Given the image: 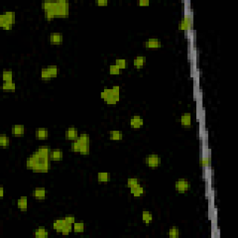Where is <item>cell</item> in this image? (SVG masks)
Listing matches in <instances>:
<instances>
[{
	"mask_svg": "<svg viewBox=\"0 0 238 238\" xmlns=\"http://www.w3.org/2000/svg\"><path fill=\"white\" fill-rule=\"evenodd\" d=\"M52 9L56 18H67L69 15V2L66 0L54 1Z\"/></svg>",
	"mask_w": 238,
	"mask_h": 238,
	"instance_id": "6da1fadb",
	"label": "cell"
},
{
	"mask_svg": "<svg viewBox=\"0 0 238 238\" xmlns=\"http://www.w3.org/2000/svg\"><path fill=\"white\" fill-rule=\"evenodd\" d=\"M39 155H40V158L38 159L36 165L33 169V171L37 173H46L50 169V161H49L50 155H41L40 153Z\"/></svg>",
	"mask_w": 238,
	"mask_h": 238,
	"instance_id": "7a4b0ae2",
	"label": "cell"
},
{
	"mask_svg": "<svg viewBox=\"0 0 238 238\" xmlns=\"http://www.w3.org/2000/svg\"><path fill=\"white\" fill-rule=\"evenodd\" d=\"M145 164L147 167L152 169L158 168L161 164V158L158 155H155V154L149 155L145 157Z\"/></svg>",
	"mask_w": 238,
	"mask_h": 238,
	"instance_id": "3957f363",
	"label": "cell"
},
{
	"mask_svg": "<svg viewBox=\"0 0 238 238\" xmlns=\"http://www.w3.org/2000/svg\"><path fill=\"white\" fill-rule=\"evenodd\" d=\"M192 25H193L192 15H191V13L186 12L184 18L182 19V21L179 23V28H180V30H182L184 32H187L189 34L191 29H192Z\"/></svg>",
	"mask_w": 238,
	"mask_h": 238,
	"instance_id": "277c9868",
	"label": "cell"
},
{
	"mask_svg": "<svg viewBox=\"0 0 238 238\" xmlns=\"http://www.w3.org/2000/svg\"><path fill=\"white\" fill-rule=\"evenodd\" d=\"M191 188V183L186 179H179L175 183V190L178 193H185Z\"/></svg>",
	"mask_w": 238,
	"mask_h": 238,
	"instance_id": "5b68a950",
	"label": "cell"
},
{
	"mask_svg": "<svg viewBox=\"0 0 238 238\" xmlns=\"http://www.w3.org/2000/svg\"><path fill=\"white\" fill-rule=\"evenodd\" d=\"M78 136H79L78 130H77V128H75L74 126L67 128V130L65 131V138L69 140H76Z\"/></svg>",
	"mask_w": 238,
	"mask_h": 238,
	"instance_id": "8992f818",
	"label": "cell"
},
{
	"mask_svg": "<svg viewBox=\"0 0 238 238\" xmlns=\"http://www.w3.org/2000/svg\"><path fill=\"white\" fill-rule=\"evenodd\" d=\"M129 124L132 128H135V129L140 128L143 126V118L140 116H133L130 118Z\"/></svg>",
	"mask_w": 238,
	"mask_h": 238,
	"instance_id": "52a82bcc",
	"label": "cell"
},
{
	"mask_svg": "<svg viewBox=\"0 0 238 238\" xmlns=\"http://www.w3.org/2000/svg\"><path fill=\"white\" fill-rule=\"evenodd\" d=\"M162 46V43L157 38H150L144 42V47L147 49H158Z\"/></svg>",
	"mask_w": 238,
	"mask_h": 238,
	"instance_id": "ba28073f",
	"label": "cell"
},
{
	"mask_svg": "<svg viewBox=\"0 0 238 238\" xmlns=\"http://www.w3.org/2000/svg\"><path fill=\"white\" fill-rule=\"evenodd\" d=\"M200 163H201V166L204 169H207L210 168V163H211V159H210V156L206 152V150L204 149L203 150V155H202V157H201V160H200Z\"/></svg>",
	"mask_w": 238,
	"mask_h": 238,
	"instance_id": "9c48e42d",
	"label": "cell"
},
{
	"mask_svg": "<svg viewBox=\"0 0 238 238\" xmlns=\"http://www.w3.org/2000/svg\"><path fill=\"white\" fill-rule=\"evenodd\" d=\"M25 127L23 125H14L11 127V134L14 137H22L24 135Z\"/></svg>",
	"mask_w": 238,
	"mask_h": 238,
	"instance_id": "30bf717a",
	"label": "cell"
},
{
	"mask_svg": "<svg viewBox=\"0 0 238 238\" xmlns=\"http://www.w3.org/2000/svg\"><path fill=\"white\" fill-rule=\"evenodd\" d=\"M50 41L51 44L59 45L63 42V36L60 33H52L50 36Z\"/></svg>",
	"mask_w": 238,
	"mask_h": 238,
	"instance_id": "8fae6325",
	"label": "cell"
},
{
	"mask_svg": "<svg viewBox=\"0 0 238 238\" xmlns=\"http://www.w3.org/2000/svg\"><path fill=\"white\" fill-rule=\"evenodd\" d=\"M33 195H34L35 198L41 200V199L46 198V196H47V191H46L45 188H42V187L36 188V189L34 190V192H33Z\"/></svg>",
	"mask_w": 238,
	"mask_h": 238,
	"instance_id": "7c38bea8",
	"label": "cell"
},
{
	"mask_svg": "<svg viewBox=\"0 0 238 238\" xmlns=\"http://www.w3.org/2000/svg\"><path fill=\"white\" fill-rule=\"evenodd\" d=\"M144 188H143V186H141L140 184H138V185H136V186H134V187H132V188H130V193H131V194L133 195V196H135V197H140V196H141L143 193H144Z\"/></svg>",
	"mask_w": 238,
	"mask_h": 238,
	"instance_id": "4fadbf2b",
	"label": "cell"
},
{
	"mask_svg": "<svg viewBox=\"0 0 238 238\" xmlns=\"http://www.w3.org/2000/svg\"><path fill=\"white\" fill-rule=\"evenodd\" d=\"M36 137L38 140H47L49 138V130L47 128H37L36 130Z\"/></svg>",
	"mask_w": 238,
	"mask_h": 238,
	"instance_id": "5bb4252c",
	"label": "cell"
},
{
	"mask_svg": "<svg viewBox=\"0 0 238 238\" xmlns=\"http://www.w3.org/2000/svg\"><path fill=\"white\" fill-rule=\"evenodd\" d=\"M17 206L21 211H26L28 207V199L26 196H21L17 201Z\"/></svg>",
	"mask_w": 238,
	"mask_h": 238,
	"instance_id": "9a60e30c",
	"label": "cell"
},
{
	"mask_svg": "<svg viewBox=\"0 0 238 238\" xmlns=\"http://www.w3.org/2000/svg\"><path fill=\"white\" fill-rule=\"evenodd\" d=\"M180 123L183 126H190L192 124V117L190 113H185L180 117Z\"/></svg>",
	"mask_w": 238,
	"mask_h": 238,
	"instance_id": "2e32d148",
	"label": "cell"
},
{
	"mask_svg": "<svg viewBox=\"0 0 238 238\" xmlns=\"http://www.w3.org/2000/svg\"><path fill=\"white\" fill-rule=\"evenodd\" d=\"M34 235L37 238H44V237H48L49 236V231L46 229V228H43V227H39L37 229L35 230L34 232Z\"/></svg>",
	"mask_w": 238,
	"mask_h": 238,
	"instance_id": "e0dca14e",
	"label": "cell"
},
{
	"mask_svg": "<svg viewBox=\"0 0 238 238\" xmlns=\"http://www.w3.org/2000/svg\"><path fill=\"white\" fill-rule=\"evenodd\" d=\"M50 158L53 161H60L63 158V152L60 150H54V151L50 152Z\"/></svg>",
	"mask_w": 238,
	"mask_h": 238,
	"instance_id": "ac0fdd59",
	"label": "cell"
},
{
	"mask_svg": "<svg viewBox=\"0 0 238 238\" xmlns=\"http://www.w3.org/2000/svg\"><path fill=\"white\" fill-rule=\"evenodd\" d=\"M12 25H13V23L10 22V21H8L3 14L0 15V26H1L2 28H4L5 30H7V31H8V30H10V29L12 28Z\"/></svg>",
	"mask_w": 238,
	"mask_h": 238,
	"instance_id": "d6986e66",
	"label": "cell"
},
{
	"mask_svg": "<svg viewBox=\"0 0 238 238\" xmlns=\"http://www.w3.org/2000/svg\"><path fill=\"white\" fill-rule=\"evenodd\" d=\"M145 62H146V57H144V56H137V57L134 59V61H133L134 66H135L137 69L142 68V67L144 66Z\"/></svg>",
	"mask_w": 238,
	"mask_h": 238,
	"instance_id": "ffe728a7",
	"label": "cell"
},
{
	"mask_svg": "<svg viewBox=\"0 0 238 238\" xmlns=\"http://www.w3.org/2000/svg\"><path fill=\"white\" fill-rule=\"evenodd\" d=\"M2 89L5 92H13L16 89V85L13 82H4L2 85Z\"/></svg>",
	"mask_w": 238,
	"mask_h": 238,
	"instance_id": "44dd1931",
	"label": "cell"
},
{
	"mask_svg": "<svg viewBox=\"0 0 238 238\" xmlns=\"http://www.w3.org/2000/svg\"><path fill=\"white\" fill-rule=\"evenodd\" d=\"M110 139L112 140H123V132L119 130H112L110 131Z\"/></svg>",
	"mask_w": 238,
	"mask_h": 238,
	"instance_id": "7402d4cb",
	"label": "cell"
},
{
	"mask_svg": "<svg viewBox=\"0 0 238 238\" xmlns=\"http://www.w3.org/2000/svg\"><path fill=\"white\" fill-rule=\"evenodd\" d=\"M65 220L64 219H58V220H55L53 221V229L56 230L57 232H60L61 231V229L63 228L64 224H65Z\"/></svg>",
	"mask_w": 238,
	"mask_h": 238,
	"instance_id": "603a6c76",
	"label": "cell"
},
{
	"mask_svg": "<svg viewBox=\"0 0 238 238\" xmlns=\"http://www.w3.org/2000/svg\"><path fill=\"white\" fill-rule=\"evenodd\" d=\"M73 230L74 233L76 234H81L85 231V224L82 221H78V222H74L73 224Z\"/></svg>",
	"mask_w": 238,
	"mask_h": 238,
	"instance_id": "cb8c5ba5",
	"label": "cell"
},
{
	"mask_svg": "<svg viewBox=\"0 0 238 238\" xmlns=\"http://www.w3.org/2000/svg\"><path fill=\"white\" fill-rule=\"evenodd\" d=\"M76 141L80 144V146L86 145V144H89V137L86 133H83V134L78 136Z\"/></svg>",
	"mask_w": 238,
	"mask_h": 238,
	"instance_id": "d4e9b609",
	"label": "cell"
},
{
	"mask_svg": "<svg viewBox=\"0 0 238 238\" xmlns=\"http://www.w3.org/2000/svg\"><path fill=\"white\" fill-rule=\"evenodd\" d=\"M97 178L99 182H108L111 178V175L108 172H99Z\"/></svg>",
	"mask_w": 238,
	"mask_h": 238,
	"instance_id": "484cf974",
	"label": "cell"
},
{
	"mask_svg": "<svg viewBox=\"0 0 238 238\" xmlns=\"http://www.w3.org/2000/svg\"><path fill=\"white\" fill-rule=\"evenodd\" d=\"M141 218L146 224H149L153 221V214L149 211H143L141 214Z\"/></svg>",
	"mask_w": 238,
	"mask_h": 238,
	"instance_id": "4316f807",
	"label": "cell"
},
{
	"mask_svg": "<svg viewBox=\"0 0 238 238\" xmlns=\"http://www.w3.org/2000/svg\"><path fill=\"white\" fill-rule=\"evenodd\" d=\"M13 73L11 71H4L3 72V80L4 82H12Z\"/></svg>",
	"mask_w": 238,
	"mask_h": 238,
	"instance_id": "83f0119b",
	"label": "cell"
},
{
	"mask_svg": "<svg viewBox=\"0 0 238 238\" xmlns=\"http://www.w3.org/2000/svg\"><path fill=\"white\" fill-rule=\"evenodd\" d=\"M41 78L43 80H45V81L46 80H50V79L52 78V76H51V74H50V73L48 68H43L41 70Z\"/></svg>",
	"mask_w": 238,
	"mask_h": 238,
	"instance_id": "f1b7e54d",
	"label": "cell"
},
{
	"mask_svg": "<svg viewBox=\"0 0 238 238\" xmlns=\"http://www.w3.org/2000/svg\"><path fill=\"white\" fill-rule=\"evenodd\" d=\"M72 230H73V224L68 223V222H65V224H64L63 228L61 229L60 233H61L62 235L66 236V235H69V234L72 232Z\"/></svg>",
	"mask_w": 238,
	"mask_h": 238,
	"instance_id": "f546056e",
	"label": "cell"
},
{
	"mask_svg": "<svg viewBox=\"0 0 238 238\" xmlns=\"http://www.w3.org/2000/svg\"><path fill=\"white\" fill-rule=\"evenodd\" d=\"M180 236V231L178 230L177 227H172L169 229V236L172 238H176Z\"/></svg>",
	"mask_w": 238,
	"mask_h": 238,
	"instance_id": "4dcf8cb0",
	"label": "cell"
},
{
	"mask_svg": "<svg viewBox=\"0 0 238 238\" xmlns=\"http://www.w3.org/2000/svg\"><path fill=\"white\" fill-rule=\"evenodd\" d=\"M113 95L112 93V88H104V90L101 93V98L104 101L109 99Z\"/></svg>",
	"mask_w": 238,
	"mask_h": 238,
	"instance_id": "1f68e13d",
	"label": "cell"
},
{
	"mask_svg": "<svg viewBox=\"0 0 238 238\" xmlns=\"http://www.w3.org/2000/svg\"><path fill=\"white\" fill-rule=\"evenodd\" d=\"M3 15L6 17V19L8 21L12 22V23L15 22V13L13 11H6V12L3 13Z\"/></svg>",
	"mask_w": 238,
	"mask_h": 238,
	"instance_id": "d6a6232c",
	"label": "cell"
},
{
	"mask_svg": "<svg viewBox=\"0 0 238 238\" xmlns=\"http://www.w3.org/2000/svg\"><path fill=\"white\" fill-rule=\"evenodd\" d=\"M109 72H110V74L117 75V74H121V69L119 67H117L116 64H112L109 67Z\"/></svg>",
	"mask_w": 238,
	"mask_h": 238,
	"instance_id": "836d02e7",
	"label": "cell"
},
{
	"mask_svg": "<svg viewBox=\"0 0 238 238\" xmlns=\"http://www.w3.org/2000/svg\"><path fill=\"white\" fill-rule=\"evenodd\" d=\"M0 145L2 147H7L9 145V138L7 137L6 135H1L0 136Z\"/></svg>",
	"mask_w": 238,
	"mask_h": 238,
	"instance_id": "e575fe53",
	"label": "cell"
},
{
	"mask_svg": "<svg viewBox=\"0 0 238 238\" xmlns=\"http://www.w3.org/2000/svg\"><path fill=\"white\" fill-rule=\"evenodd\" d=\"M138 184H140V182H139V179L137 178H129L126 181V185L129 189L136 186V185H138Z\"/></svg>",
	"mask_w": 238,
	"mask_h": 238,
	"instance_id": "d590c367",
	"label": "cell"
},
{
	"mask_svg": "<svg viewBox=\"0 0 238 238\" xmlns=\"http://www.w3.org/2000/svg\"><path fill=\"white\" fill-rule=\"evenodd\" d=\"M119 99H120V97H119V96L112 95V96H111L109 99H107L105 102H106V103H107V104H109V105H115V104L118 102Z\"/></svg>",
	"mask_w": 238,
	"mask_h": 238,
	"instance_id": "8d00e7d4",
	"label": "cell"
},
{
	"mask_svg": "<svg viewBox=\"0 0 238 238\" xmlns=\"http://www.w3.org/2000/svg\"><path fill=\"white\" fill-rule=\"evenodd\" d=\"M47 68L49 69V71H50V73L52 78H54V77L57 76V74H58V67H57L56 65H50V66H48Z\"/></svg>",
	"mask_w": 238,
	"mask_h": 238,
	"instance_id": "74e56055",
	"label": "cell"
},
{
	"mask_svg": "<svg viewBox=\"0 0 238 238\" xmlns=\"http://www.w3.org/2000/svg\"><path fill=\"white\" fill-rule=\"evenodd\" d=\"M53 4H54V1H45V2H42V8L45 11L50 10V9L52 8Z\"/></svg>",
	"mask_w": 238,
	"mask_h": 238,
	"instance_id": "f35d334b",
	"label": "cell"
},
{
	"mask_svg": "<svg viewBox=\"0 0 238 238\" xmlns=\"http://www.w3.org/2000/svg\"><path fill=\"white\" fill-rule=\"evenodd\" d=\"M79 154L82 155H87L89 154V144H86V145H82L80 147V151Z\"/></svg>",
	"mask_w": 238,
	"mask_h": 238,
	"instance_id": "ab89813d",
	"label": "cell"
},
{
	"mask_svg": "<svg viewBox=\"0 0 238 238\" xmlns=\"http://www.w3.org/2000/svg\"><path fill=\"white\" fill-rule=\"evenodd\" d=\"M80 144L76 141V140H74L72 143H71V150L72 152H74V153H79L80 151Z\"/></svg>",
	"mask_w": 238,
	"mask_h": 238,
	"instance_id": "60d3db41",
	"label": "cell"
},
{
	"mask_svg": "<svg viewBox=\"0 0 238 238\" xmlns=\"http://www.w3.org/2000/svg\"><path fill=\"white\" fill-rule=\"evenodd\" d=\"M116 65L119 67L121 70L125 69L126 67V60L124 59H117L116 60Z\"/></svg>",
	"mask_w": 238,
	"mask_h": 238,
	"instance_id": "b9f144b4",
	"label": "cell"
},
{
	"mask_svg": "<svg viewBox=\"0 0 238 238\" xmlns=\"http://www.w3.org/2000/svg\"><path fill=\"white\" fill-rule=\"evenodd\" d=\"M46 18H47L48 20H52V19L56 18L55 13H54V11H53V9H52V8H51V9H50V10H47V11H46Z\"/></svg>",
	"mask_w": 238,
	"mask_h": 238,
	"instance_id": "7bdbcfd3",
	"label": "cell"
},
{
	"mask_svg": "<svg viewBox=\"0 0 238 238\" xmlns=\"http://www.w3.org/2000/svg\"><path fill=\"white\" fill-rule=\"evenodd\" d=\"M112 93L115 96H119L120 97V87L119 86H114L112 87Z\"/></svg>",
	"mask_w": 238,
	"mask_h": 238,
	"instance_id": "ee69618b",
	"label": "cell"
},
{
	"mask_svg": "<svg viewBox=\"0 0 238 238\" xmlns=\"http://www.w3.org/2000/svg\"><path fill=\"white\" fill-rule=\"evenodd\" d=\"M64 220H65V221H66V222L71 223V224H74V223L75 222V218H74V216H72V215H68V216H66V217L64 218Z\"/></svg>",
	"mask_w": 238,
	"mask_h": 238,
	"instance_id": "f6af8a7d",
	"label": "cell"
},
{
	"mask_svg": "<svg viewBox=\"0 0 238 238\" xmlns=\"http://www.w3.org/2000/svg\"><path fill=\"white\" fill-rule=\"evenodd\" d=\"M98 6H107L108 5V0H98L96 2Z\"/></svg>",
	"mask_w": 238,
	"mask_h": 238,
	"instance_id": "bcb514c9",
	"label": "cell"
},
{
	"mask_svg": "<svg viewBox=\"0 0 238 238\" xmlns=\"http://www.w3.org/2000/svg\"><path fill=\"white\" fill-rule=\"evenodd\" d=\"M139 6H149L150 5V1L149 0H140L138 2Z\"/></svg>",
	"mask_w": 238,
	"mask_h": 238,
	"instance_id": "7dc6e473",
	"label": "cell"
},
{
	"mask_svg": "<svg viewBox=\"0 0 238 238\" xmlns=\"http://www.w3.org/2000/svg\"><path fill=\"white\" fill-rule=\"evenodd\" d=\"M4 196V187L1 186L0 187V197H3Z\"/></svg>",
	"mask_w": 238,
	"mask_h": 238,
	"instance_id": "c3c4849f",
	"label": "cell"
}]
</instances>
